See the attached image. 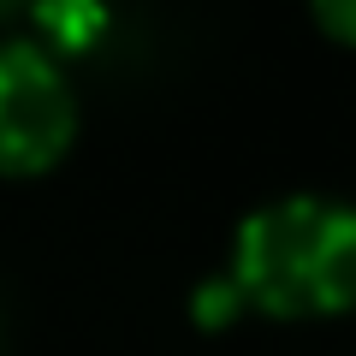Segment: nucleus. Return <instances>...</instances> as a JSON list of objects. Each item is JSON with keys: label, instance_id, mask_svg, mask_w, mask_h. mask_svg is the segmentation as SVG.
<instances>
[{"label": "nucleus", "instance_id": "nucleus-2", "mask_svg": "<svg viewBox=\"0 0 356 356\" xmlns=\"http://www.w3.org/2000/svg\"><path fill=\"white\" fill-rule=\"evenodd\" d=\"M77 131V95L42 42H0V166L42 172Z\"/></svg>", "mask_w": 356, "mask_h": 356}, {"label": "nucleus", "instance_id": "nucleus-1", "mask_svg": "<svg viewBox=\"0 0 356 356\" xmlns=\"http://www.w3.org/2000/svg\"><path fill=\"white\" fill-rule=\"evenodd\" d=\"M232 285L243 309L285 321L339 315L356 303V208L332 196H285L255 208L232 243Z\"/></svg>", "mask_w": 356, "mask_h": 356}, {"label": "nucleus", "instance_id": "nucleus-5", "mask_svg": "<svg viewBox=\"0 0 356 356\" xmlns=\"http://www.w3.org/2000/svg\"><path fill=\"white\" fill-rule=\"evenodd\" d=\"M321 30H327V36H339L344 48H356V0H344V6H321Z\"/></svg>", "mask_w": 356, "mask_h": 356}, {"label": "nucleus", "instance_id": "nucleus-4", "mask_svg": "<svg viewBox=\"0 0 356 356\" xmlns=\"http://www.w3.org/2000/svg\"><path fill=\"white\" fill-rule=\"evenodd\" d=\"M238 309H243V297H238V285H232V273L226 280H208L202 291H196V321H202V327H226Z\"/></svg>", "mask_w": 356, "mask_h": 356}, {"label": "nucleus", "instance_id": "nucleus-3", "mask_svg": "<svg viewBox=\"0 0 356 356\" xmlns=\"http://www.w3.org/2000/svg\"><path fill=\"white\" fill-rule=\"evenodd\" d=\"M36 24L54 30L60 48H83L95 30H107V13L102 6H48V13H36Z\"/></svg>", "mask_w": 356, "mask_h": 356}]
</instances>
